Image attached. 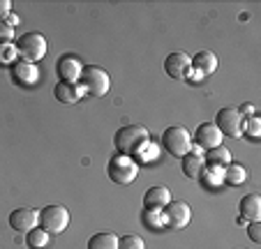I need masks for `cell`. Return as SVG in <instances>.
I'll list each match as a JSON object with an SVG mask.
<instances>
[{
	"mask_svg": "<svg viewBox=\"0 0 261 249\" xmlns=\"http://www.w3.org/2000/svg\"><path fill=\"white\" fill-rule=\"evenodd\" d=\"M12 78L21 86H35V83L40 81V69L35 63H28V60H16L12 65Z\"/></svg>",
	"mask_w": 261,
	"mask_h": 249,
	"instance_id": "cell-13",
	"label": "cell"
},
{
	"mask_svg": "<svg viewBox=\"0 0 261 249\" xmlns=\"http://www.w3.org/2000/svg\"><path fill=\"white\" fill-rule=\"evenodd\" d=\"M238 113H241V116H254V106H250V104H245V106H241L238 108Z\"/></svg>",
	"mask_w": 261,
	"mask_h": 249,
	"instance_id": "cell-30",
	"label": "cell"
},
{
	"mask_svg": "<svg viewBox=\"0 0 261 249\" xmlns=\"http://www.w3.org/2000/svg\"><path fill=\"white\" fill-rule=\"evenodd\" d=\"M16 53H19L21 60H28V63H37L46 56L49 46H46L44 35L40 33H23L19 39H16Z\"/></svg>",
	"mask_w": 261,
	"mask_h": 249,
	"instance_id": "cell-3",
	"label": "cell"
},
{
	"mask_svg": "<svg viewBox=\"0 0 261 249\" xmlns=\"http://www.w3.org/2000/svg\"><path fill=\"white\" fill-rule=\"evenodd\" d=\"M7 23H10L12 28H16V25L21 23V19H19V16H16V14H10V16H7Z\"/></svg>",
	"mask_w": 261,
	"mask_h": 249,
	"instance_id": "cell-31",
	"label": "cell"
},
{
	"mask_svg": "<svg viewBox=\"0 0 261 249\" xmlns=\"http://www.w3.org/2000/svg\"><path fill=\"white\" fill-rule=\"evenodd\" d=\"M222 180L227 182V185H231V187H236V185H243V182L247 180V169L245 166H241V164H229V166H224V176H222Z\"/></svg>",
	"mask_w": 261,
	"mask_h": 249,
	"instance_id": "cell-20",
	"label": "cell"
},
{
	"mask_svg": "<svg viewBox=\"0 0 261 249\" xmlns=\"http://www.w3.org/2000/svg\"><path fill=\"white\" fill-rule=\"evenodd\" d=\"M243 134H247V136L256 139L261 134V120L256 116L252 118H245V127H243Z\"/></svg>",
	"mask_w": 261,
	"mask_h": 249,
	"instance_id": "cell-25",
	"label": "cell"
},
{
	"mask_svg": "<svg viewBox=\"0 0 261 249\" xmlns=\"http://www.w3.org/2000/svg\"><path fill=\"white\" fill-rule=\"evenodd\" d=\"M222 132L215 127V122H203L199 125L197 134H194V141H197L199 148H206V150H213V148L222 146Z\"/></svg>",
	"mask_w": 261,
	"mask_h": 249,
	"instance_id": "cell-14",
	"label": "cell"
},
{
	"mask_svg": "<svg viewBox=\"0 0 261 249\" xmlns=\"http://www.w3.org/2000/svg\"><path fill=\"white\" fill-rule=\"evenodd\" d=\"M88 249H118V235L111 231H99L88 240Z\"/></svg>",
	"mask_w": 261,
	"mask_h": 249,
	"instance_id": "cell-18",
	"label": "cell"
},
{
	"mask_svg": "<svg viewBox=\"0 0 261 249\" xmlns=\"http://www.w3.org/2000/svg\"><path fill=\"white\" fill-rule=\"evenodd\" d=\"M107 176L114 182H118V185H129V182H134V178L139 176V164L132 157L116 152L107 164Z\"/></svg>",
	"mask_w": 261,
	"mask_h": 249,
	"instance_id": "cell-4",
	"label": "cell"
},
{
	"mask_svg": "<svg viewBox=\"0 0 261 249\" xmlns=\"http://www.w3.org/2000/svg\"><path fill=\"white\" fill-rule=\"evenodd\" d=\"M215 127L222 132V136L229 139H241L243 136V127H245V118L238 113V108H220L215 116Z\"/></svg>",
	"mask_w": 261,
	"mask_h": 249,
	"instance_id": "cell-6",
	"label": "cell"
},
{
	"mask_svg": "<svg viewBox=\"0 0 261 249\" xmlns=\"http://www.w3.org/2000/svg\"><path fill=\"white\" fill-rule=\"evenodd\" d=\"M146 141H150L148 139V129L141 127V125H125L114 136V146L118 150V155H127V157L137 155Z\"/></svg>",
	"mask_w": 261,
	"mask_h": 249,
	"instance_id": "cell-1",
	"label": "cell"
},
{
	"mask_svg": "<svg viewBox=\"0 0 261 249\" xmlns=\"http://www.w3.org/2000/svg\"><path fill=\"white\" fill-rule=\"evenodd\" d=\"M14 39V28L7 21H0V44H10Z\"/></svg>",
	"mask_w": 261,
	"mask_h": 249,
	"instance_id": "cell-26",
	"label": "cell"
},
{
	"mask_svg": "<svg viewBox=\"0 0 261 249\" xmlns=\"http://www.w3.org/2000/svg\"><path fill=\"white\" fill-rule=\"evenodd\" d=\"M192 134L188 132L185 127H178V125H173V127H167L162 132V148L169 152L171 157H185L188 152H192Z\"/></svg>",
	"mask_w": 261,
	"mask_h": 249,
	"instance_id": "cell-2",
	"label": "cell"
},
{
	"mask_svg": "<svg viewBox=\"0 0 261 249\" xmlns=\"http://www.w3.org/2000/svg\"><path fill=\"white\" fill-rule=\"evenodd\" d=\"M217 69V56L213 51H199L192 58V78L199 81V78L211 76Z\"/></svg>",
	"mask_w": 261,
	"mask_h": 249,
	"instance_id": "cell-12",
	"label": "cell"
},
{
	"mask_svg": "<svg viewBox=\"0 0 261 249\" xmlns=\"http://www.w3.org/2000/svg\"><path fill=\"white\" fill-rule=\"evenodd\" d=\"M169 201H171V191L167 187H150L143 194V208L146 210H162Z\"/></svg>",
	"mask_w": 261,
	"mask_h": 249,
	"instance_id": "cell-15",
	"label": "cell"
},
{
	"mask_svg": "<svg viewBox=\"0 0 261 249\" xmlns=\"http://www.w3.org/2000/svg\"><path fill=\"white\" fill-rule=\"evenodd\" d=\"M203 166H206V159L197 152H188V155L182 157V173L188 178H199V173L203 171Z\"/></svg>",
	"mask_w": 261,
	"mask_h": 249,
	"instance_id": "cell-19",
	"label": "cell"
},
{
	"mask_svg": "<svg viewBox=\"0 0 261 249\" xmlns=\"http://www.w3.org/2000/svg\"><path fill=\"white\" fill-rule=\"evenodd\" d=\"M56 72H58L60 81H67V83H76L84 74V63H81L76 56H63L56 65Z\"/></svg>",
	"mask_w": 261,
	"mask_h": 249,
	"instance_id": "cell-11",
	"label": "cell"
},
{
	"mask_svg": "<svg viewBox=\"0 0 261 249\" xmlns=\"http://www.w3.org/2000/svg\"><path fill=\"white\" fill-rule=\"evenodd\" d=\"M164 72L176 81H188V78H192V58L188 53H180V51L169 53L164 58Z\"/></svg>",
	"mask_w": 261,
	"mask_h": 249,
	"instance_id": "cell-9",
	"label": "cell"
},
{
	"mask_svg": "<svg viewBox=\"0 0 261 249\" xmlns=\"http://www.w3.org/2000/svg\"><path fill=\"white\" fill-rule=\"evenodd\" d=\"M118 249H146V242L139 235H123L118 238Z\"/></svg>",
	"mask_w": 261,
	"mask_h": 249,
	"instance_id": "cell-24",
	"label": "cell"
},
{
	"mask_svg": "<svg viewBox=\"0 0 261 249\" xmlns=\"http://www.w3.org/2000/svg\"><path fill=\"white\" fill-rule=\"evenodd\" d=\"M238 210H241V215L245 217V219L259 222V219H261V196H259V194H247V196H243L241 203H238Z\"/></svg>",
	"mask_w": 261,
	"mask_h": 249,
	"instance_id": "cell-17",
	"label": "cell"
},
{
	"mask_svg": "<svg viewBox=\"0 0 261 249\" xmlns=\"http://www.w3.org/2000/svg\"><path fill=\"white\" fill-rule=\"evenodd\" d=\"M19 60V53H16V46L12 44H0V67L3 65H14Z\"/></svg>",
	"mask_w": 261,
	"mask_h": 249,
	"instance_id": "cell-23",
	"label": "cell"
},
{
	"mask_svg": "<svg viewBox=\"0 0 261 249\" xmlns=\"http://www.w3.org/2000/svg\"><path fill=\"white\" fill-rule=\"evenodd\" d=\"M192 219V208L185 201H169L162 208V224L171 231H180Z\"/></svg>",
	"mask_w": 261,
	"mask_h": 249,
	"instance_id": "cell-7",
	"label": "cell"
},
{
	"mask_svg": "<svg viewBox=\"0 0 261 249\" xmlns=\"http://www.w3.org/2000/svg\"><path fill=\"white\" fill-rule=\"evenodd\" d=\"M206 161L211 166H215V169H224V166L231 164V152L224 146H217V148H213V150H208Z\"/></svg>",
	"mask_w": 261,
	"mask_h": 249,
	"instance_id": "cell-21",
	"label": "cell"
},
{
	"mask_svg": "<svg viewBox=\"0 0 261 249\" xmlns=\"http://www.w3.org/2000/svg\"><path fill=\"white\" fill-rule=\"evenodd\" d=\"M54 95H56V99L63 102V104H76L81 99V95H84V90H81L79 83L60 81V83H56Z\"/></svg>",
	"mask_w": 261,
	"mask_h": 249,
	"instance_id": "cell-16",
	"label": "cell"
},
{
	"mask_svg": "<svg viewBox=\"0 0 261 249\" xmlns=\"http://www.w3.org/2000/svg\"><path fill=\"white\" fill-rule=\"evenodd\" d=\"M10 226L14 231H33L35 226H40V212L33 208H16L14 212H10Z\"/></svg>",
	"mask_w": 261,
	"mask_h": 249,
	"instance_id": "cell-10",
	"label": "cell"
},
{
	"mask_svg": "<svg viewBox=\"0 0 261 249\" xmlns=\"http://www.w3.org/2000/svg\"><path fill=\"white\" fill-rule=\"evenodd\" d=\"M10 14H12V3L10 0H0V21H7Z\"/></svg>",
	"mask_w": 261,
	"mask_h": 249,
	"instance_id": "cell-29",
	"label": "cell"
},
{
	"mask_svg": "<svg viewBox=\"0 0 261 249\" xmlns=\"http://www.w3.org/2000/svg\"><path fill=\"white\" fill-rule=\"evenodd\" d=\"M49 244V233L42 226H35L33 231L25 233V247L28 249H44Z\"/></svg>",
	"mask_w": 261,
	"mask_h": 249,
	"instance_id": "cell-22",
	"label": "cell"
},
{
	"mask_svg": "<svg viewBox=\"0 0 261 249\" xmlns=\"http://www.w3.org/2000/svg\"><path fill=\"white\" fill-rule=\"evenodd\" d=\"M40 226L46 233H63L69 226V210L65 205H46L40 210Z\"/></svg>",
	"mask_w": 261,
	"mask_h": 249,
	"instance_id": "cell-8",
	"label": "cell"
},
{
	"mask_svg": "<svg viewBox=\"0 0 261 249\" xmlns=\"http://www.w3.org/2000/svg\"><path fill=\"white\" fill-rule=\"evenodd\" d=\"M109 74L99 67H86L79 78V86L90 97H104L109 93Z\"/></svg>",
	"mask_w": 261,
	"mask_h": 249,
	"instance_id": "cell-5",
	"label": "cell"
},
{
	"mask_svg": "<svg viewBox=\"0 0 261 249\" xmlns=\"http://www.w3.org/2000/svg\"><path fill=\"white\" fill-rule=\"evenodd\" d=\"M247 235H250L252 242H261V224L259 222H250V226H247Z\"/></svg>",
	"mask_w": 261,
	"mask_h": 249,
	"instance_id": "cell-28",
	"label": "cell"
},
{
	"mask_svg": "<svg viewBox=\"0 0 261 249\" xmlns=\"http://www.w3.org/2000/svg\"><path fill=\"white\" fill-rule=\"evenodd\" d=\"M139 157H141V161H150V159H155V157H158V148L155 146H150V141H146L141 146V150L137 152Z\"/></svg>",
	"mask_w": 261,
	"mask_h": 249,
	"instance_id": "cell-27",
	"label": "cell"
}]
</instances>
